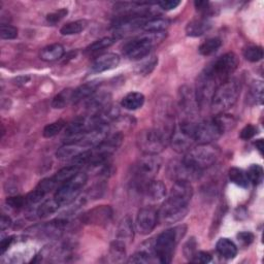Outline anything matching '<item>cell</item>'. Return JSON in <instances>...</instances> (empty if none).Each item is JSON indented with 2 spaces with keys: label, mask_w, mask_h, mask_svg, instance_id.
Wrapping results in <instances>:
<instances>
[{
  "label": "cell",
  "mask_w": 264,
  "mask_h": 264,
  "mask_svg": "<svg viewBox=\"0 0 264 264\" xmlns=\"http://www.w3.org/2000/svg\"><path fill=\"white\" fill-rule=\"evenodd\" d=\"M68 14V11L66 9H62V10H59L55 13H51L47 16V21L51 24H57L59 23L61 20L64 19V17H66V15Z\"/></svg>",
  "instance_id": "obj_49"
},
{
  "label": "cell",
  "mask_w": 264,
  "mask_h": 264,
  "mask_svg": "<svg viewBox=\"0 0 264 264\" xmlns=\"http://www.w3.org/2000/svg\"><path fill=\"white\" fill-rule=\"evenodd\" d=\"M88 22L86 20H77V21L69 22L60 29V33L62 35H73L78 34L86 29Z\"/></svg>",
  "instance_id": "obj_34"
},
{
  "label": "cell",
  "mask_w": 264,
  "mask_h": 264,
  "mask_svg": "<svg viewBox=\"0 0 264 264\" xmlns=\"http://www.w3.org/2000/svg\"><path fill=\"white\" fill-rule=\"evenodd\" d=\"M158 63V58L155 55H148L140 60V63L137 65V72L141 75L150 74Z\"/></svg>",
  "instance_id": "obj_35"
},
{
  "label": "cell",
  "mask_w": 264,
  "mask_h": 264,
  "mask_svg": "<svg viewBox=\"0 0 264 264\" xmlns=\"http://www.w3.org/2000/svg\"><path fill=\"white\" fill-rule=\"evenodd\" d=\"M179 107L190 121L198 115L199 106L196 99L195 90L187 85L182 86L179 90Z\"/></svg>",
  "instance_id": "obj_13"
},
{
  "label": "cell",
  "mask_w": 264,
  "mask_h": 264,
  "mask_svg": "<svg viewBox=\"0 0 264 264\" xmlns=\"http://www.w3.org/2000/svg\"><path fill=\"white\" fill-rule=\"evenodd\" d=\"M154 257H156L154 241L151 239L149 241L144 242L143 245L139 247V249L130 257L128 262L129 263H150L154 261Z\"/></svg>",
  "instance_id": "obj_19"
},
{
  "label": "cell",
  "mask_w": 264,
  "mask_h": 264,
  "mask_svg": "<svg viewBox=\"0 0 264 264\" xmlns=\"http://www.w3.org/2000/svg\"><path fill=\"white\" fill-rule=\"evenodd\" d=\"M238 64L239 61L237 56L234 53H227L214 61L205 71L208 72L220 86L229 79L230 75L237 69Z\"/></svg>",
  "instance_id": "obj_9"
},
{
  "label": "cell",
  "mask_w": 264,
  "mask_h": 264,
  "mask_svg": "<svg viewBox=\"0 0 264 264\" xmlns=\"http://www.w3.org/2000/svg\"><path fill=\"white\" fill-rule=\"evenodd\" d=\"M202 172L189 167L183 161H174L168 167V175L174 182H193L201 177Z\"/></svg>",
  "instance_id": "obj_14"
},
{
  "label": "cell",
  "mask_w": 264,
  "mask_h": 264,
  "mask_svg": "<svg viewBox=\"0 0 264 264\" xmlns=\"http://www.w3.org/2000/svg\"><path fill=\"white\" fill-rule=\"evenodd\" d=\"M13 238H14L13 236H8L2 240V243H0V250H2V254H5V252L9 249V247L11 246V243L14 240Z\"/></svg>",
  "instance_id": "obj_56"
},
{
  "label": "cell",
  "mask_w": 264,
  "mask_h": 264,
  "mask_svg": "<svg viewBox=\"0 0 264 264\" xmlns=\"http://www.w3.org/2000/svg\"><path fill=\"white\" fill-rule=\"evenodd\" d=\"M65 127V122L62 121V120H59V121H56L54 122V123H51L49 125H47L45 128H44V131H43V135L47 138H50V137H53L57 134H59L61 131H62V129Z\"/></svg>",
  "instance_id": "obj_43"
},
{
  "label": "cell",
  "mask_w": 264,
  "mask_h": 264,
  "mask_svg": "<svg viewBox=\"0 0 264 264\" xmlns=\"http://www.w3.org/2000/svg\"><path fill=\"white\" fill-rule=\"evenodd\" d=\"M46 196V194L38 189L37 187L32 190L30 193H28L25 197H26V201H27V206H30V205H35V204H38V202H40L43 200V198Z\"/></svg>",
  "instance_id": "obj_45"
},
{
  "label": "cell",
  "mask_w": 264,
  "mask_h": 264,
  "mask_svg": "<svg viewBox=\"0 0 264 264\" xmlns=\"http://www.w3.org/2000/svg\"><path fill=\"white\" fill-rule=\"evenodd\" d=\"M113 210L109 206H100L96 207L89 212L85 213L82 217V221L87 224H97L103 225L112 219Z\"/></svg>",
  "instance_id": "obj_18"
},
{
  "label": "cell",
  "mask_w": 264,
  "mask_h": 264,
  "mask_svg": "<svg viewBox=\"0 0 264 264\" xmlns=\"http://www.w3.org/2000/svg\"><path fill=\"white\" fill-rule=\"evenodd\" d=\"M158 222V212L153 208H144L139 210L136 217V229L137 231L147 235L151 233Z\"/></svg>",
  "instance_id": "obj_15"
},
{
  "label": "cell",
  "mask_w": 264,
  "mask_h": 264,
  "mask_svg": "<svg viewBox=\"0 0 264 264\" xmlns=\"http://www.w3.org/2000/svg\"><path fill=\"white\" fill-rule=\"evenodd\" d=\"M64 55V48L60 44H53L47 46L40 52V59L47 61V62H53V61L59 60Z\"/></svg>",
  "instance_id": "obj_28"
},
{
  "label": "cell",
  "mask_w": 264,
  "mask_h": 264,
  "mask_svg": "<svg viewBox=\"0 0 264 264\" xmlns=\"http://www.w3.org/2000/svg\"><path fill=\"white\" fill-rule=\"evenodd\" d=\"M100 83L98 80H92V82H88L82 86H79L78 88L73 90V98H72V104H77L79 101H82L84 99H88L91 97L97 88L99 87Z\"/></svg>",
  "instance_id": "obj_24"
},
{
  "label": "cell",
  "mask_w": 264,
  "mask_h": 264,
  "mask_svg": "<svg viewBox=\"0 0 264 264\" xmlns=\"http://www.w3.org/2000/svg\"><path fill=\"white\" fill-rule=\"evenodd\" d=\"M196 248H197V243H196L195 238H193V237H192L191 239H189V240L185 243L184 250H183V251H184L185 257H186L187 259H189L190 261L193 259V257L195 256V254H196V252H197Z\"/></svg>",
  "instance_id": "obj_48"
},
{
  "label": "cell",
  "mask_w": 264,
  "mask_h": 264,
  "mask_svg": "<svg viewBox=\"0 0 264 264\" xmlns=\"http://www.w3.org/2000/svg\"><path fill=\"white\" fill-rule=\"evenodd\" d=\"M88 175L85 172H78L73 178L63 183L55 193V199L59 202V205L67 206L73 202L83 188L87 184Z\"/></svg>",
  "instance_id": "obj_10"
},
{
  "label": "cell",
  "mask_w": 264,
  "mask_h": 264,
  "mask_svg": "<svg viewBox=\"0 0 264 264\" xmlns=\"http://www.w3.org/2000/svg\"><path fill=\"white\" fill-rule=\"evenodd\" d=\"M194 129L195 123L190 120H185L175 125L169 139L172 150L179 154L187 153L196 144Z\"/></svg>",
  "instance_id": "obj_8"
},
{
  "label": "cell",
  "mask_w": 264,
  "mask_h": 264,
  "mask_svg": "<svg viewBox=\"0 0 264 264\" xmlns=\"http://www.w3.org/2000/svg\"><path fill=\"white\" fill-rule=\"evenodd\" d=\"M219 85L216 80L204 70L197 78V84L195 89V95L197 103L199 106V110H204L206 107L211 106V101L214 96L215 91Z\"/></svg>",
  "instance_id": "obj_11"
},
{
  "label": "cell",
  "mask_w": 264,
  "mask_h": 264,
  "mask_svg": "<svg viewBox=\"0 0 264 264\" xmlns=\"http://www.w3.org/2000/svg\"><path fill=\"white\" fill-rule=\"evenodd\" d=\"M194 6L198 12H200L204 17H207L211 14L212 9L209 2H195Z\"/></svg>",
  "instance_id": "obj_52"
},
{
  "label": "cell",
  "mask_w": 264,
  "mask_h": 264,
  "mask_svg": "<svg viewBox=\"0 0 264 264\" xmlns=\"http://www.w3.org/2000/svg\"><path fill=\"white\" fill-rule=\"evenodd\" d=\"M117 37H112V36H108V37H104V38H100L96 42H94L93 44H91L87 49L86 52L88 53H96L99 51H103L105 49L110 48L111 46H113L116 42Z\"/></svg>",
  "instance_id": "obj_38"
},
{
  "label": "cell",
  "mask_w": 264,
  "mask_h": 264,
  "mask_svg": "<svg viewBox=\"0 0 264 264\" xmlns=\"http://www.w3.org/2000/svg\"><path fill=\"white\" fill-rule=\"evenodd\" d=\"M256 149L259 151V153L262 155L263 154V139H257L254 143Z\"/></svg>",
  "instance_id": "obj_57"
},
{
  "label": "cell",
  "mask_w": 264,
  "mask_h": 264,
  "mask_svg": "<svg viewBox=\"0 0 264 264\" xmlns=\"http://www.w3.org/2000/svg\"><path fill=\"white\" fill-rule=\"evenodd\" d=\"M12 225V220L10 217L3 215L2 216V221H0V228H2V231L7 230L8 228H10Z\"/></svg>",
  "instance_id": "obj_55"
},
{
  "label": "cell",
  "mask_w": 264,
  "mask_h": 264,
  "mask_svg": "<svg viewBox=\"0 0 264 264\" xmlns=\"http://www.w3.org/2000/svg\"><path fill=\"white\" fill-rule=\"evenodd\" d=\"M120 63V56L115 53H108L99 56L92 65L94 72H104L116 68Z\"/></svg>",
  "instance_id": "obj_20"
},
{
  "label": "cell",
  "mask_w": 264,
  "mask_h": 264,
  "mask_svg": "<svg viewBox=\"0 0 264 264\" xmlns=\"http://www.w3.org/2000/svg\"><path fill=\"white\" fill-rule=\"evenodd\" d=\"M257 127H255L254 125L252 124H249L247 126H245L242 128V130L240 131V134H239V137L243 140H248V139H251L253 138L256 134H257Z\"/></svg>",
  "instance_id": "obj_50"
},
{
  "label": "cell",
  "mask_w": 264,
  "mask_h": 264,
  "mask_svg": "<svg viewBox=\"0 0 264 264\" xmlns=\"http://www.w3.org/2000/svg\"><path fill=\"white\" fill-rule=\"evenodd\" d=\"M228 177L229 180L238 187L241 188H248L249 186V179L247 177V173L240 168L237 167H231L228 170Z\"/></svg>",
  "instance_id": "obj_32"
},
{
  "label": "cell",
  "mask_w": 264,
  "mask_h": 264,
  "mask_svg": "<svg viewBox=\"0 0 264 264\" xmlns=\"http://www.w3.org/2000/svg\"><path fill=\"white\" fill-rule=\"evenodd\" d=\"M243 57L250 62H258L263 58V50L258 46H250L243 50Z\"/></svg>",
  "instance_id": "obj_42"
},
{
  "label": "cell",
  "mask_w": 264,
  "mask_h": 264,
  "mask_svg": "<svg viewBox=\"0 0 264 264\" xmlns=\"http://www.w3.org/2000/svg\"><path fill=\"white\" fill-rule=\"evenodd\" d=\"M240 83L235 78H229L221 84L214 93L211 101V111L214 116L225 114L235 104L240 94Z\"/></svg>",
  "instance_id": "obj_2"
},
{
  "label": "cell",
  "mask_w": 264,
  "mask_h": 264,
  "mask_svg": "<svg viewBox=\"0 0 264 264\" xmlns=\"http://www.w3.org/2000/svg\"><path fill=\"white\" fill-rule=\"evenodd\" d=\"M60 207L61 206L59 205V202L55 199V197L52 199H48L44 201L43 204L38 207V209L36 210V216L42 219L47 218L53 215L54 213H56Z\"/></svg>",
  "instance_id": "obj_30"
},
{
  "label": "cell",
  "mask_w": 264,
  "mask_h": 264,
  "mask_svg": "<svg viewBox=\"0 0 264 264\" xmlns=\"http://www.w3.org/2000/svg\"><path fill=\"white\" fill-rule=\"evenodd\" d=\"M170 136L158 128L145 129L136 137V145L145 155H158L163 151L169 143Z\"/></svg>",
  "instance_id": "obj_7"
},
{
  "label": "cell",
  "mask_w": 264,
  "mask_h": 264,
  "mask_svg": "<svg viewBox=\"0 0 264 264\" xmlns=\"http://www.w3.org/2000/svg\"><path fill=\"white\" fill-rule=\"evenodd\" d=\"M134 237V228H133V222L130 217H125L123 220L120 222V225L117 230V239L123 241L127 246L133 240Z\"/></svg>",
  "instance_id": "obj_23"
},
{
  "label": "cell",
  "mask_w": 264,
  "mask_h": 264,
  "mask_svg": "<svg viewBox=\"0 0 264 264\" xmlns=\"http://www.w3.org/2000/svg\"><path fill=\"white\" fill-rule=\"evenodd\" d=\"M246 173L249 182H251L253 185L257 186L261 184V182L263 181V168L259 164H252Z\"/></svg>",
  "instance_id": "obj_41"
},
{
  "label": "cell",
  "mask_w": 264,
  "mask_h": 264,
  "mask_svg": "<svg viewBox=\"0 0 264 264\" xmlns=\"http://www.w3.org/2000/svg\"><path fill=\"white\" fill-rule=\"evenodd\" d=\"M161 159L157 155H145L136 161L132 168L133 185L140 191L154 180L161 167Z\"/></svg>",
  "instance_id": "obj_5"
},
{
  "label": "cell",
  "mask_w": 264,
  "mask_h": 264,
  "mask_svg": "<svg viewBox=\"0 0 264 264\" xmlns=\"http://www.w3.org/2000/svg\"><path fill=\"white\" fill-rule=\"evenodd\" d=\"M58 184L55 182V180L52 178H48V179H44L43 181L39 182V184L37 185V188L42 190L46 195L48 193H50L52 190H54L56 188Z\"/></svg>",
  "instance_id": "obj_47"
},
{
  "label": "cell",
  "mask_w": 264,
  "mask_h": 264,
  "mask_svg": "<svg viewBox=\"0 0 264 264\" xmlns=\"http://www.w3.org/2000/svg\"><path fill=\"white\" fill-rule=\"evenodd\" d=\"M145 104V96L139 92L128 93L121 101V106L128 111L140 109Z\"/></svg>",
  "instance_id": "obj_27"
},
{
  "label": "cell",
  "mask_w": 264,
  "mask_h": 264,
  "mask_svg": "<svg viewBox=\"0 0 264 264\" xmlns=\"http://www.w3.org/2000/svg\"><path fill=\"white\" fill-rule=\"evenodd\" d=\"M78 172H79V167L70 164L68 166H65L63 168H61L60 170H58L55 173V175H53V179L55 180V182L57 183L58 185L59 184L62 185L63 183L67 182L68 180L73 178Z\"/></svg>",
  "instance_id": "obj_33"
},
{
  "label": "cell",
  "mask_w": 264,
  "mask_h": 264,
  "mask_svg": "<svg viewBox=\"0 0 264 264\" xmlns=\"http://www.w3.org/2000/svg\"><path fill=\"white\" fill-rule=\"evenodd\" d=\"M157 5L164 11H172L181 5V2H177V0H164V2H160Z\"/></svg>",
  "instance_id": "obj_54"
},
{
  "label": "cell",
  "mask_w": 264,
  "mask_h": 264,
  "mask_svg": "<svg viewBox=\"0 0 264 264\" xmlns=\"http://www.w3.org/2000/svg\"><path fill=\"white\" fill-rule=\"evenodd\" d=\"M86 147L82 146L78 143H67L64 146L58 149L56 152V157L61 160H65V159H73L80 153L85 152Z\"/></svg>",
  "instance_id": "obj_25"
},
{
  "label": "cell",
  "mask_w": 264,
  "mask_h": 264,
  "mask_svg": "<svg viewBox=\"0 0 264 264\" xmlns=\"http://www.w3.org/2000/svg\"><path fill=\"white\" fill-rule=\"evenodd\" d=\"M109 133H110L109 124H100L95 128L91 129L90 131H88L87 133H85L78 144L86 148H90V147L95 148L109 137Z\"/></svg>",
  "instance_id": "obj_16"
},
{
  "label": "cell",
  "mask_w": 264,
  "mask_h": 264,
  "mask_svg": "<svg viewBox=\"0 0 264 264\" xmlns=\"http://www.w3.org/2000/svg\"><path fill=\"white\" fill-rule=\"evenodd\" d=\"M223 134L216 120L213 118L211 120H206L195 123L194 136L196 144H212Z\"/></svg>",
  "instance_id": "obj_12"
},
{
  "label": "cell",
  "mask_w": 264,
  "mask_h": 264,
  "mask_svg": "<svg viewBox=\"0 0 264 264\" xmlns=\"http://www.w3.org/2000/svg\"><path fill=\"white\" fill-rule=\"evenodd\" d=\"M219 155V149L212 144H201L192 147L187 153H185L182 161L189 167L202 172L216 163Z\"/></svg>",
  "instance_id": "obj_4"
},
{
  "label": "cell",
  "mask_w": 264,
  "mask_h": 264,
  "mask_svg": "<svg viewBox=\"0 0 264 264\" xmlns=\"http://www.w3.org/2000/svg\"><path fill=\"white\" fill-rule=\"evenodd\" d=\"M169 22L165 19L161 18H154L149 19L144 25L143 29L146 30L149 33H159V32H164L165 29L168 27Z\"/></svg>",
  "instance_id": "obj_31"
},
{
  "label": "cell",
  "mask_w": 264,
  "mask_h": 264,
  "mask_svg": "<svg viewBox=\"0 0 264 264\" xmlns=\"http://www.w3.org/2000/svg\"><path fill=\"white\" fill-rule=\"evenodd\" d=\"M18 36V29L11 25H2L0 27V37L3 39H15Z\"/></svg>",
  "instance_id": "obj_46"
},
{
  "label": "cell",
  "mask_w": 264,
  "mask_h": 264,
  "mask_svg": "<svg viewBox=\"0 0 264 264\" xmlns=\"http://www.w3.org/2000/svg\"><path fill=\"white\" fill-rule=\"evenodd\" d=\"M146 198L152 202H158L166 196V187L161 181H151L141 190Z\"/></svg>",
  "instance_id": "obj_21"
},
{
  "label": "cell",
  "mask_w": 264,
  "mask_h": 264,
  "mask_svg": "<svg viewBox=\"0 0 264 264\" xmlns=\"http://www.w3.org/2000/svg\"><path fill=\"white\" fill-rule=\"evenodd\" d=\"M165 37V32L147 33L135 37L124 45L123 53L130 60H141L150 55L152 48L156 44L161 43Z\"/></svg>",
  "instance_id": "obj_6"
},
{
  "label": "cell",
  "mask_w": 264,
  "mask_h": 264,
  "mask_svg": "<svg viewBox=\"0 0 264 264\" xmlns=\"http://www.w3.org/2000/svg\"><path fill=\"white\" fill-rule=\"evenodd\" d=\"M111 95L109 93H99L96 95H92L88 98L86 104V110L88 116L95 117L106 112L112 105H111Z\"/></svg>",
  "instance_id": "obj_17"
},
{
  "label": "cell",
  "mask_w": 264,
  "mask_h": 264,
  "mask_svg": "<svg viewBox=\"0 0 264 264\" xmlns=\"http://www.w3.org/2000/svg\"><path fill=\"white\" fill-rule=\"evenodd\" d=\"M7 205L12 208V209H16V210H20L22 208H25V206H27V201H26V197L25 196H12L7 198Z\"/></svg>",
  "instance_id": "obj_44"
},
{
  "label": "cell",
  "mask_w": 264,
  "mask_h": 264,
  "mask_svg": "<svg viewBox=\"0 0 264 264\" xmlns=\"http://www.w3.org/2000/svg\"><path fill=\"white\" fill-rule=\"evenodd\" d=\"M193 188L188 182H174L168 198L158 212V221L169 225L181 221L188 213Z\"/></svg>",
  "instance_id": "obj_1"
},
{
  "label": "cell",
  "mask_w": 264,
  "mask_h": 264,
  "mask_svg": "<svg viewBox=\"0 0 264 264\" xmlns=\"http://www.w3.org/2000/svg\"><path fill=\"white\" fill-rule=\"evenodd\" d=\"M212 28V22L208 17H200L192 20L186 26V34L191 37H198L207 33Z\"/></svg>",
  "instance_id": "obj_22"
},
{
  "label": "cell",
  "mask_w": 264,
  "mask_h": 264,
  "mask_svg": "<svg viewBox=\"0 0 264 264\" xmlns=\"http://www.w3.org/2000/svg\"><path fill=\"white\" fill-rule=\"evenodd\" d=\"M221 46H222L221 39L218 37H213V38H209L208 40H206V42L199 47L198 51L201 55L210 56L216 53L221 48Z\"/></svg>",
  "instance_id": "obj_37"
},
{
  "label": "cell",
  "mask_w": 264,
  "mask_h": 264,
  "mask_svg": "<svg viewBox=\"0 0 264 264\" xmlns=\"http://www.w3.org/2000/svg\"><path fill=\"white\" fill-rule=\"evenodd\" d=\"M110 255L114 262H121L123 261L126 256V245L121 240L116 239L112 242L111 249H110Z\"/></svg>",
  "instance_id": "obj_36"
},
{
  "label": "cell",
  "mask_w": 264,
  "mask_h": 264,
  "mask_svg": "<svg viewBox=\"0 0 264 264\" xmlns=\"http://www.w3.org/2000/svg\"><path fill=\"white\" fill-rule=\"evenodd\" d=\"M216 249L218 253L225 259H233L237 254V247L235 243L227 238V237H222L217 241Z\"/></svg>",
  "instance_id": "obj_26"
},
{
  "label": "cell",
  "mask_w": 264,
  "mask_h": 264,
  "mask_svg": "<svg viewBox=\"0 0 264 264\" xmlns=\"http://www.w3.org/2000/svg\"><path fill=\"white\" fill-rule=\"evenodd\" d=\"M237 240L241 243L242 246H249L251 243L254 241V234L252 232H248V231H242L239 232L237 235Z\"/></svg>",
  "instance_id": "obj_51"
},
{
  "label": "cell",
  "mask_w": 264,
  "mask_h": 264,
  "mask_svg": "<svg viewBox=\"0 0 264 264\" xmlns=\"http://www.w3.org/2000/svg\"><path fill=\"white\" fill-rule=\"evenodd\" d=\"M214 119L216 120L217 124L219 125L220 129L222 130L223 133H225L226 131L232 129L235 126L236 121L234 118L230 115H225V114H221L218 116H215Z\"/></svg>",
  "instance_id": "obj_40"
},
{
  "label": "cell",
  "mask_w": 264,
  "mask_h": 264,
  "mask_svg": "<svg viewBox=\"0 0 264 264\" xmlns=\"http://www.w3.org/2000/svg\"><path fill=\"white\" fill-rule=\"evenodd\" d=\"M264 86L261 80H254L250 87V99L254 104L261 106L263 104Z\"/></svg>",
  "instance_id": "obj_39"
},
{
  "label": "cell",
  "mask_w": 264,
  "mask_h": 264,
  "mask_svg": "<svg viewBox=\"0 0 264 264\" xmlns=\"http://www.w3.org/2000/svg\"><path fill=\"white\" fill-rule=\"evenodd\" d=\"M212 261V256L207 252H196L195 256L191 260V262L195 263H210Z\"/></svg>",
  "instance_id": "obj_53"
},
{
  "label": "cell",
  "mask_w": 264,
  "mask_h": 264,
  "mask_svg": "<svg viewBox=\"0 0 264 264\" xmlns=\"http://www.w3.org/2000/svg\"><path fill=\"white\" fill-rule=\"evenodd\" d=\"M73 98V90L72 89H65L58 93L52 101V107L56 110L64 109L69 104H72Z\"/></svg>",
  "instance_id": "obj_29"
},
{
  "label": "cell",
  "mask_w": 264,
  "mask_h": 264,
  "mask_svg": "<svg viewBox=\"0 0 264 264\" xmlns=\"http://www.w3.org/2000/svg\"><path fill=\"white\" fill-rule=\"evenodd\" d=\"M187 227L185 225L177 226L161 232L154 241L156 258L159 262L168 264L173 258V254L180 239L185 235Z\"/></svg>",
  "instance_id": "obj_3"
}]
</instances>
